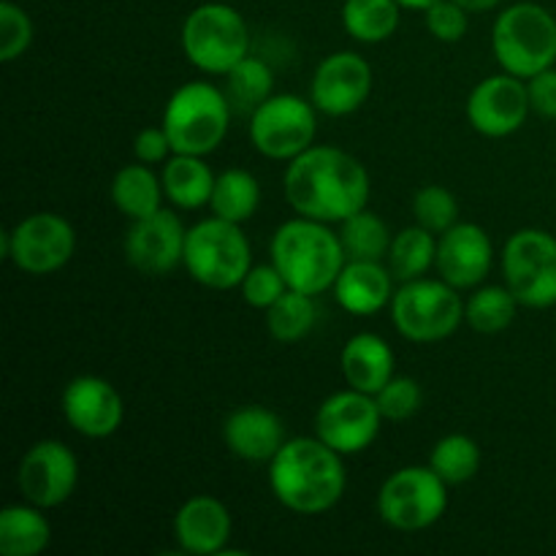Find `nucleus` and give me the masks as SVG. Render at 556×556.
<instances>
[{"label":"nucleus","instance_id":"1","mask_svg":"<svg viewBox=\"0 0 556 556\" xmlns=\"http://www.w3.org/2000/svg\"><path fill=\"white\" fill-rule=\"evenodd\" d=\"M286 199L302 217L342 223L369 204V172L340 147L313 144L288 161L282 177Z\"/></svg>","mask_w":556,"mask_h":556},{"label":"nucleus","instance_id":"2","mask_svg":"<svg viewBox=\"0 0 556 556\" xmlns=\"http://www.w3.org/2000/svg\"><path fill=\"white\" fill-rule=\"evenodd\" d=\"M269 486L277 503L293 514H326L340 503L348 486L342 454L320 438L286 440L269 462Z\"/></svg>","mask_w":556,"mask_h":556},{"label":"nucleus","instance_id":"3","mask_svg":"<svg viewBox=\"0 0 556 556\" xmlns=\"http://www.w3.org/2000/svg\"><path fill=\"white\" fill-rule=\"evenodd\" d=\"M269 253L288 288L309 296H320L334 288L342 266L348 264L340 231H331L329 223L302 215L277 228Z\"/></svg>","mask_w":556,"mask_h":556},{"label":"nucleus","instance_id":"4","mask_svg":"<svg viewBox=\"0 0 556 556\" xmlns=\"http://www.w3.org/2000/svg\"><path fill=\"white\" fill-rule=\"evenodd\" d=\"M231 114L226 90L210 81H188L168 98L161 125L172 139L174 152L204 157L223 144Z\"/></svg>","mask_w":556,"mask_h":556},{"label":"nucleus","instance_id":"5","mask_svg":"<svg viewBox=\"0 0 556 556\" xmlns=\"http://www.w3.org/2000/svg\"><path fill=\"white\" fill-rule=\"evenodd\" d=\"M492 49L505 74L532 79L556 63V16L538 3H514L492 27Z\"/></svg>","mask_w":556,"mask_h":556},{"label":"nucleus","instance_id":"6","mask_svg":"<svg viewBox=\"0 0 556 556\" xmlns=\"http://www.w3.org/2000/svg\"><path fill=\"white\" fill-rule=\"evenodd\" d=\"M185 269L204 288L231 291L242 286L253 266V248L239 223L212 215L188 228L185 239Z\"/></svg>","mask_w":556,"mask_h":556},{"label":"nucleus","instance_id":"7","mask_svg":"<svg viewBox=\"0 0 556 556\" xmlns=\"http://www.w3.org/2000/svg\"><path fill=\"white\" fill-rule=\"evenodd\" d=\"M182 52L204 74L226 76L250 54L248 22L228 3L195 5L182 25Z\"/></svg>","mask_w":556,"mask_h":556},{"label":"nucleus","instance_id":"8","mask_svg":"<svg viewBox=\"0 0 556 556\" xmlns=\"http://www.w3.org/2000/svg\"><path fill=\"white\" fill-rule=\"evenodd\" d=\"M391 318L396 331L405 340L429 345L443 342L465 324V302L459 288L451 282L418 277V280L402 282L400 291L391 299Z\"/></svg>","mask_w":556,"mask_h":556},{"label":"nucleus","instance_id":"9","mask_svg":"<svg viewBox=\"0 0 556 556\" xmlns=\"http://www.w3.org/2000/svg\"><path fill=\"white\" fill-rule=\"evenodd\" d=\"M448 508V483L432 467H402L383 481L378 514L400 532H418L443 519Z\"/></svg>","mask_w":556,"mask_h":556},{"label":"nucleus","instance_id":"10","mask_svg":"<svg viewBox=\"0 0 556 556\" xmlns=\"http://www.w3.org/2000/svg\"><path fill=\"white\" fill-rule=\"evenodd\" d=\"M318 109L293 92H275L250 114V141L269 161H293L318 134Z\"/></svg>","mask_w":556,"mask_h":556},{"label":"nucleus","instance_id":"11","mask_svg":"<svg viewBox=\"0 0 556 556\" xmlns=\"http://www.w3.org/2000/svg\"><path fill=\"white\" fill-rule=\"evenodd\" d=\"M505 286L521 307L548 309L556 304V237L541 228H521L503 250Z\"/></svg>","mask_w":556,"mask_h":556},{"label":"nucleus","instance_id":"12","mask_svg":"<svg viewBox=\"0 0 556 556\" xmlns=\"http://www.w3.org/2000/svg\"><path fill=\"white\" fill-rule=\"evenodd\" d=\"M76 250L74 226L54 212H36L0 237V255L25 275H52Z\"/></svg>","mask_w":556,"mask_h":556},{"label":"nucleus","instance_id":"13","mask_svg":"<svg viewBox=\"0 0 556 556\" xmlns=\"http://www.w3.org/2000/svg\"><path fill=\"white\" fill-rule=\"evenodd\" d=\"M378 400L358 389L337 391L315 413V438L342 456H356L378 440L383 424Z\"/></svg>","mask_w":556,"mask_h":556},{"label":"nucleus","instance_id":"14","mask_svg":"<svg viewBox=\"0 0 556 556\" xmlns=\"http://www.w3.org/2000/svg\"><path fill=\"white\" fill-rule=\"evenodd\" d=\"M79 481V462L60 440H41L22 456L16 483L27 503L38 508H58L74 494Z\"/></svg>","mask_w":556,"mask_h":556},{"label":"nucleus","instance_id":"15","mask_svg":"<svg viewBox=\"0 0 556 556\" xmlns=\"http://www.w3.org/2000/svg\"><path fill=\"white\" fill-rule=\"evenodd\" d=\"M530 112L527 81L505 71L478 81L467 98V119L478 134L489 139H505L516 134L527 123Z\"/></svg>","mask_w":556,"mask_h":556},{"label":"nucleus","instance_id":"16","mask_svg":"<svg viewBox=\"0 0 556 556\" xmlns=\"http://www.w3.org/2000/svg\"><path fill=\"white\" fill-rule=\"evenodd\" d=\"M372 92V65L356 52H334L320 60L309 81V101L329 117L358 112Z\"/></svg>","mask_w":556,"mask_h":556},{"label":"nucleus","instance_id":"17","mask_svg":"<svg viewBox=\"0 0 556 556\" xmlns=\"http://www.w3.org/2000/svg\"><path fill=\"white\" fill-rule=\"evenodd\" d=\"M188 228L172 210H157L152 215L134 220L125 233V258L136 271L150 277H163L177 269L185 258Z\"/></svg>","mask_w":556,"mask_h":556},{"label":"nucleus","instance_id":"18","mask_svg":"<svg viewBox=\"0 0 556 556\" xmlns=\"http://www.w3.org/2000/svg\"><path fill=\"white\" fill-rule=\"evenodd\" d=\"M63 416L74 432L101 440L117 432L125 407L109 380L98 375H79L63 391Z\"/></svg>","mask_w":556,"mask_h":556},{"label":"nucleus","instance_id":"19","mask_svg":"<svg viewBox=\"0 0 556 556\" xmlns=\"http://www.w3.org/2000/svg\"><path fill=\"white\" fill-rule=\"evenodd\" d=\"M494 264V244L476 223H456L438 237V275L454 288L481 286Z\"/></svg>","mask_w":556,"mask_h":556},{"label":"nucleus","instance_id":"20","mask_svg":"<svg viewBox=\"0 0 556 556\" xmlns=\"http://www.w3.org/2000/svg\"><path fill=\"white\" fill-rule=\"evenodd\" d=\"M174 538L185 554H226L231 538V514L210 494H195L174 516Z\"/></svg>","mask_w":556,"mask_h":556},{"label":"nucleus","instance_id":"21","mask_svg":"<svg viewBox=\"0 0 556 556\" xmlns=\"http://www.w3.org/2000/svg\"><path fill=\"white\" fill-rule=\"evenodd\" d=\"M223 440L239 459L271 462L286 445V424L269 407H239L223 424Z\"/></svg>","mask_w":556,"mask_h":556},{"label":"nucleus","instance_id":"22","mask_svg":"<svg viewBox=\"0 0 556 556\" xmlns=\"http://www.w3.org/2000/svg\"><path fill=\"white\" fill-rule=\"evenodd\" d=\"M394 275L383 261H348L334 282V299L345 313L375 315L394 299Z\"/></svg>","mask_w":556,"mask_h":556},{"label":"nucleus","instance_id":"23","mask_svg":"<svg viewBox=\"0 0 556 556\" xmlns=\"http://www.w3.org/2000/svg\"><path fill=\"white\" fill-rule=\"evenodd\" d=\"M340 367L351 389L375 396L394 378V351L380 334L362 331L345 342Z\"/></svg>","mask_w":556,"mask_h":556},{"label":"nucleus","instance_id":"24","mask_svg":"<svg viewBox=\"0 0 556 556\" xmlns=\"http://www.w3.org/2000/svg\"><path fill=\"white\" fill-rule=\"evenodd\" d=\"M163 193L179 210H201L210 206L215 190V172L201 155H182L174 152L163 166Z\"/></svg>","mask_w":556,"mask_h":556},{"label":"nucleus","instance_id":"25","mask_svg":"<svg viewBox=\"0 0 556 556\" xmlns=\"http://www.w3.org/2000/svg\"><path fill=\"white\" fill-rule=\"evenodd\" d=\"M52 541V527L43 508L27 505H5L0 514V554L3 556H36Z\"/></svg>","mask_w":556,"mask_h":556},{"label":"nucleus","instance_id":"26","mask_svg":"<svg viewBox=\"0 0 556 556\" xmlns=\"http://www.w3.org/2000/svg\"><path fill=\"white\" fill-rule=\"evenodd\" d=\"M163 179L152 172L147 163H130L123 166L112 179V201L125 217L141 220L161 210L163 199Z\"/></svg>","mask_w":556,"mask_h":556},{"label":"nucleus","instance_id":"27","mask_svg":"<svg viewBox=\"0 0 556 556\" xmlns=\"http://www.w3.org/2000/svg\"><path fill=\"white\" fill-rule=\"evenodd\" d=\"M400 11L396 0H345L342 27L362 43H383L400 27Z\"/></svg>","mask_w":556,"mask_h":556},{"label":"nucleus","instance_id":"28","mask_svg":"<svg viewBox=\"0 0 556 556\" xmlns=\"http://www.w3.org/2000/svg\"><path fill=\"white\" fill-rule=\"evenodd\" d=\"M258 204L261 185L253 174L244 172V168H226L223 174H217L210 201L212 215L242 226L244 220H250L255 215Z\"/></svg>","mask_w":556,"mask_h":556},{"label":"nucleus","instance_id":"29","mask_svg":"<svg viewBox=\"0 0 556 556\" xmlns=\"http://www.w3.org/2000/svg\"><path fill=\"white\" fill-rule=\"evenodd\" d=\"M389 269L394 275V280L410 282L418 277H427L429 269L438 261V239L432 231H427L424 226H410L402 228L394 237L389 250Z\"/></svg>","mask_w":556,"mask_h":556},{"label":"nucleus","instance_id":"30","mask_svg":"<svg viewBox=\"0 0 556 556\" xmlns=\"http://www.w3.org/2000/svg\"><path fill=\"white\" fill-rule=\"evenodd\" d=\"M519 313V299L508 286H483L467 299L465 324L478 334H500Z\"/></svg>","mask_w":556,"mask_h":556},{"label":"nucleus","instance_id":"31","mask_svg":"<svg viewBox=\"0 0 556 556\" xmlns=\"http://www.w3.org/2000/svg\"><path fill=\"white\" fill-rule=\"evenodd\" d=\"M315 318H318V307H315V296L302 291L288 288L269 309H266V326L269 334L282 345H293L302 342L304 337L313 331Z\"/></svg>","mask_w":556,"mask_h":556},{"label":"nucleus","instance_id":"32","mask_svg":"<svg viewBox=\"0 0 556 556\" xmlns=\"http://www.w3.org/2000/svg\"><path fill=\"white\" fill-rule=\"evenodd\" d=\"M340 239L345 248L348 261H383L389 258V250L394 237H391L389 226L383 217L375 212L362 210L351 215L348 220L340 223Z\"/></svg>","mask_w":556,"mask_h":556},{"label":"nucleus","instance_id":"33","mask_svg":"<svg viewBox=\"0 0 556 556\" xmlns=\"http://www.w3.org/2000/svg\"><path fill=\"white\" fill-rule=\"evenodd\" d=\"M275 74L261 58H248L226 74V96L233 112L253 114L266 98L275 96Z\"/></svg>","mask_w":556,"mask_h":556},{"label":"nucleus","instance_id":"34","mask_svg":"<svg viewBox=\"0 0 556 556\" xmlns=\"http://www.w3.org/2000/svg\"><path fill=\"white\" fill-rule=\"evenodd\" d=\"M429 467L443 478L448 486H459V483L472 481L481 470V448L467 434H445L438 440L429 454Z\"/></svg>","mask_w":556,"mask_h":556},{"label":"nucleus","instance_id":"35","mask_svg":"<svg viewBox=\"0 0 556 556\" xmlns=\"http://www.w3.org/2000/svg\"><path fill=\"white\" fill-rule=\"evenodd\" d=\"M413 215H416L418 226L440 237L459 223V201L443 185H427L413 199Z\"/></svg>","mask_w":556,"mask_h":556},{"label":"nucleus","instance_id":"36","mask_svg":"<svg viewBox=\"0 0 556 556\" xmlns=\"http://www.w3.org/2000/svg\"><path fill=\"white\" fill-rule=\"evenodd\" d=\"M375 400H378V407L380 413H383L386 421H407V418H413L421 410L424 391L413 378L394 375V378L375 394Z\"/></svg>","mask_w":556,"mask_h":556},{"label":"nucleus","instance_id":"37","mask_svg":"<svg viewBox=\"0 0 556 556\" xmlns=\"http://www.w3.org/2000/svg\"><path fill=\"white\" fill-rule=\"evenodd\" d=\"M33 43V22L25 9H20L11 0L0 3V60L14 63L16 58L30 49Z\"/></svg>","mask_w":556,"mask_h":556},{"label":"nucleus","instance_id":"38","mask_svg":"<svg viewBox=\"0 0 556 556\" xmlns=\"http://www.w3.org/2000/svg\"><path fill=\"white\" fill-rule=\"evenodd\" d=\"M242 299L255 309H269L282 293L288 291L286 277L280 275L275 264H261V266H250V271L244 275L242 280Z\"/></svg>","mask_w":556,"mask_h":556},{"label":"nucleus","instance_id":"39","mask_svg":"<svg viewBox=\"0 0 556 556\" xmlns=\"http://www.w3.org/2000/svg\"><path fill=\"white\" fill-rule=\"evenodd\" d=\"M467 14L470 11L462 9L456 0H438V3L424 11V22H427V30L438 41L456 43L467 36V27H470V16Z\"/></svg>","mask_w":556,"mask_h":556},{"label":"nucleus","instance_id":"40","mask_svg":"<svg viewBox=\"0 0 556 556\" xmlns=\"http://www.w3.org/2000/svg\"><path fill=\"white\" fill-rule=\"evenodd\" d=\"M527 92H530V106L538 117L556 119V68L541 71L538 76L527 79Z\"/></svg>","mask_w":556,"mask_h":556},{"label":"nucleus","instance_id":"41","mask_svg":"<svg viewBox=\"0 0 556 556\" xmlns=\"http://www.w3.org/2000/svg\"><path fill=\"white\" fill-rule=\"evenodd\" d=\"M134 152L141 163L147 166H155V163H166L168 155H174L172 139H168L166 128H144L139 130L134 141Z\"/></svg>","mask_w":556,"mask_h":556},{"label":"nucleus","instance_id":"42","mask_svg":"<svg viewBox=\"0 0 556 556\" xmlns=\"http://www.w3.org/2000/svg\"><path fill=\"white\" fill-rule=\"evenodd\" d=\"M456 3L462 5V9H467L470 14H478V11H492L497 9L503 0H456Z\"/></svg>","mask_w":556,"mask_h":556},{"label":"nucleus","instance_id":"43","mask_svg":"<svg viewBox=\"0 0 556 556\" xmlns=\"http://www.w3.org/2000/svg\"><path fill=\"white\" fill-rule=\"evenodd\" d=\"M402 9H413V11H427L429 5H434L438 0H396Z\"/></svg>","mask_w":556,"mask_h":556}]
</instances>
